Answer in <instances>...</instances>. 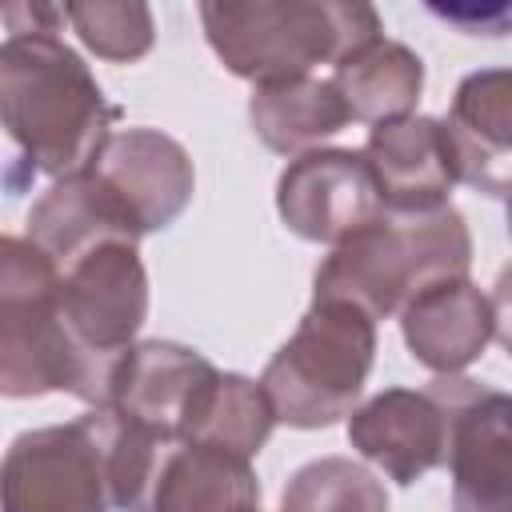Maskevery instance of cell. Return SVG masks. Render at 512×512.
Instances as JSON below:
<instances>
[{"instance_id": "obj_1", "label": "cell", "mask_w": 512, "mask_h": 512, "mask_svg": "<svg viewBox=\"0 0 512 512\" xmlns=\"http://www.w3.org/2000/svg\"><path fill=\"white\" fill-rule=\"evenodd\" d=\"M116 120L120 108L60 32H12L0 44V128L32 172H80Z\"/></svg>"}, {"instance_id": "obj_2", "label": "cell", "mask_w": 512, "mask_h": 512, "mask_svg": "<svg viewBox=\"0 0 512 512\" xmlns=\"http://www.w3.org/2000/svg\"><path fill=\"white\" fill-rule=\"evenodd\" d=\"M472 268V236L464 216L444 204L432 212H380L372 224L332 244L316 268L312 300H340L368 320L400 316V308Z\"/></svg>"}, {"instance_id": "obj_3", "label": "cell", "mask_w": 512, "mask_h": 512, "mask_svg": "<svg viewBox=\"0 0 512 512\" xmlns=\"http://www.w3.org/2000/svg\"><path fill=\"white\" fill-rule=\"evenodd\" d=\"M200 24L220 64L252 88L312 76L384 32L372 4L348 0H208Z\"/></svg>"}, {"instance_id": "obj_4", "label": "cell", "mask_w": 512, "mask_h": 512, "mask_svg": "<svg viewBox=\"0 0 512 512\" xmlns=\"http://www.w3.org/2000/svg\"><path fill=\"white\" fill-rule=\"evenodd\" d=\"M376 360V320L340 300H312L296 332L268 360L260 388L276 424L332 428L344 420Z\"/></svg>"}, {"instance_id": "obj_5", "label": "cell", "mask_w": 512, "mask_h": 512, "mask_svg": "<svg viewBox=\"0 0 512 512\" xmlns=\"http://www.w3.org/2000/svg\"><path fill=\"white\" fill-rule=\"evenodd\" d=\"M60 272L28 240L0 232V396L68 392L88 404V368L60 320Z\"/></svg>"}, {"instance_id": "obj_6", "label": "cell", "mask_w": 512, "mask_h": 512, "mask_svg": "<svg viewBox=\"0 0 512 512\" xmlns=\"http://www.w3.org/2000/svg\"><path fill=\"white\" fill-rule=\"evenodd\" d=\"M56 272L60 320L88 368V404L96 408L108 400L112 372L148 320V272L128 240L96 244Z\"/></svg>"}, {"instance_id": "obj_7", "label": "cell", "mask_w": 512, "mask_h": 512, "mask_svg": "<svg viewBox=\"0 0 512 512\" xmlns=\"http://www.w3.org/2000/svg\"><path fill=\"white\" fill-rule=\"evenodd\" d=\"M104 420L96 408L68 424L28 428L0 456V512H108Z\"/></svg>"}, {"instance_id": "obj_8", "label": "cell", "mask_w": 512, "mask_h": 512, "mask_svg": "<svg viewBox=\"0 0 512 512\" xmlns=\"http://www.w3.org/2000/svg\"><path fill=\"white\" fill-rule=\"evenodd\" d=\"M452 376L428 388H384L348 412V444L396 484H416L448 456Z\"/></svg>"}, {"instance_id": "obj_9", "label": "cell", "mask_w": 512, "mask_h": 512, "mask_svg": "<svg viewBox=\"0 0 512 512\" xmlns=\"http://www.w3.org/2000/svg\"><path fill=\"white\" fill-rule=\"evenodd\" d=\"M276 212L300 240L340 244L372 224L384 204L372 172L352 148H312L292 156L276 180Z\"/></svg>"}, {"instance_id": "obj_10", "label": "cell", "mask_w": 512, "mask_h": 512, "mask_svg": "<svg viewBox=\"0 0 512 512\" xmlns=\"http://www.w3.org/2000/svg\"><path fill=\"white\" fill-rule=\"evenodd\" d=\"M84 168L128 208L140 236L164 232L196 192L192 156L160 128H112Z\"/></svg>"}, {"instance_id": "obj_11", "label": "cell", "mask_w": 512, "mask_h": 512, "mask_svg": "<svg viewBox=\"0 0 512 512\" xmlns=\"http://www.w3.org/2000/svg\"><path fill=\"white\" fill-rule=\"evenodd\" d=\"M216 376L220 368L188 344L140 340L120 356L104 404L156 436L184 440Z\"/></svg>"}, {"instance_id": "obj_12", "label": "cell", "mask_w": 512, "mask_h": 512, "mask_svg": "<svg viewBox=\"0 0 512 512\" xmlns=\"http://www.w3.org/2000/svg\"><path fill=\"white\" fill-rule=\"evenodd\" d=\"M508 416L512 400L504 392L468 376H452V432L444 464L452 468L456 512H512Z\"/></svg>"}, {"instance_id": "obj_13", "label": "cell", "mask_w": 512, "mask_h": 512, "mask_svg": "<svg viewBox=\"0 0 512 512\" xmlns=\"http://www.w3.org/2000/svg\"><path fill=\"white\" fill-rule=\"evenodd\" d=\"M496 324L500 312L492 296L468 276L440 280L400 308V332L412 360L436 376H460L472 360H480L496 336Z\"/></svg>"}, {"instance_id": "obj_14", "label": "cell", "mask_w": 512, "mask_h": 512, "mask_svg": "<svg viewBox=\"0 0 512 512\" xmlns=\"http://www.w3.org/2000/svg\"><path fill=\"white\" fill-rule=\"evenodd\" d=\"M136 512H260L252 460L196 440L160 444Z\"/></svg>"}, {"instance_id": "obj_15", "label": "cell", "mask_w": 512, "mask_h": 512, "mask_svg": "<svg viewBox=\"0 0 512 512\" xmlns=\"http://www.w3.org/2000/svg\"><path fill=\"white\" fill-rule=\"evenodd\" d=\"M384 212H432L448 204L456 168L444 144V128L432 116H404L372 124L360 148Z\"/></svg>"}, {"instance_id": "obj_16", "label": "cell", "mask_w": 512, "mask_h": 512, "mask_svg": "<svg viewBox=\"0 0 512 512\" xmlns=\"http://www.w3.org/2000/svg\"><path fill=\"white\" fill-rule=\"evenodd\" d=\"M456 180L508 196V144H512V76L508 68H484L460 80L448 120H440Z\"/></svg>"}, {"instance_id": "obj_17", "label": "cell", "mask_w": 512, "mask_h": 512, "mask_svg": "<svg viewBox=\"0 0 512 512\" xmlns=\"http://www.w3.org/2000/svg\"><path fill=\"white\" fill-rule=\"evenodd\" d=\"M28 240L56 268H64L68 260H76L108 240L140 244V228L132 224L128 208L88 168H80L72 176L52 180V188L32 204Z\"/></svg>"}, {"instance_id": "obj_18", "label": "cell", "mask_w": 512, "mask_h": 512, "mask_svg": "<svg viewBox=\"0 0 512 512\" xmlns=\"http://www.w3.org/2000/svg\"><path fill=\"white\" fill-rule=\"evenodd\" d=\"M328 80L352 120L388 124L416 116V100L424 92V60L408 44L380 32L368 44L352 48L344 60H336Z\"/></svg>"}, {"instance_id": "obj_19", "label": "cell", "mask_w": 512, "mask_h": 512, "mask_svg": "<svg viewBox=\"0 0 512 512\" xmlns=\"http://www.w3.org/2000/svg\"><path fill=\"white\" fill-rule=\"evenodd\" d=\"M248 120L256 136L280 156H304L352 124L340 92L332 88V80L320 76H296L252 88Z\"/></svg>"}, {"instance_id": "obj_20", "label": "cell", "mask_w": 512, "mask_h": 512, "mask_svg": "<svg viewBox=\"0 0 512 512\" xmlns=\"http://www.w3.org/2000/svg\"><path fill=\"white\" fill-rule=\"evenodd\" d=\"M272 428H276V416L260 380H248L240 372H220L184 440L212 444L240 460H252L268 444Z\"/></svg>"}, {"instance_id": "obj_21", "label": "cell", "mask_w": 512, "mask_h": 512, "mask_svg": "<svg viewBox=\"0 0 512 512\" xmlns=\"http://www.w3.org/2000/svg\"><path fill=\"white\" fill-rule=\"evenodd\" d=\"M280 512H388V488L360 460L320 456L288 476Z\"/></svg>"}, {"instance_id": "obj_22", "label": "cell", "mask_w": 512, "mask_h": 512, "mask_svg": "<svg viewBox=\"0 0 512 512\" xmlns=\"http://www.w3.org/2000/svg\"><path fill=\"white\" fill-rule=\"evenodd\" d=\"M64 24L80 36L88 52H96L108 64H132L152 52L156 20L152 8L140 0H88V4H64Z\"/></svg>"}]
</instances>
